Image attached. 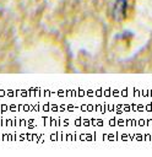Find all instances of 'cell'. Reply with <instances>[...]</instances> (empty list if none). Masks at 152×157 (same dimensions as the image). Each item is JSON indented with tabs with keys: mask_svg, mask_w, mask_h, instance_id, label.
Instances as JSON below:
<instances>
[{
	"mask_svg": "<svg viewBox=\"0 0 152 157\" xmlns=\"http://www.w3.org/2000/svg\"><path fill=\"white\" fill-rule=\"evenodd\" d=\"M125 11H126V0H118L114 5V16H116V13H120L123 16Z\"/></svg>",
	"mask_w": 152,
	"mask_h": 157,
	"instance_id": "cell-1",
	"label": "cell"
}]
</instances>
